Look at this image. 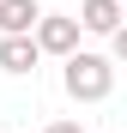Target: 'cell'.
Returning a JSON list of instances; mask_svg holds the SVG:
<instances>
[{
	"instance_id": "6da1fadb",
	"label": "cell",
	"mask_w": 127,
	"mask_h": 133,
	"mask_svg": "<svg viewBox=\"0 0 127 133\" xmlns=\"http://www.w3.org/2000/svg\"><path fill=\"white\" fill-rule=\"evenodd\" d=\"M61 85H67V97H73V103H103V97L115 91V61H109V55L79 49L67 66H61Z\"/></svg>"
},
{
	"instance_id": "7a4b0ae2",
	"label": "cell",
	"mask_w": 127,
	"mask_h": 133,
	"mask_svg": "<svg viewBox=\"0 0 127 133\" xmlns=\"http://www.w3.org/2000/svg\"><path fill=\"white\" fill-rule=\"evenodd\" d=\"M79 12H42V24H36V42H42V55H61V61H73L79 55Z\"/></svg>"
},
{
	"instance_id": "3957f363",
	"label": "cell",
	"mask_w": 127,
	"mask_h": 133,
	"mask_svg": "<svg viewBox=\"0 0 127 133\" xmlns=\"http://www.w3.org/2000/svg\"><path fill=\"white\" fill-rule=\"evenodd\" d=\"M36 61H42V42L36 36H0V73L24 79V73H36Z\"/></svg>"
},
{
	"instance_id": "277c9868",
	"label": "cell",
	"mask_w": 127,
	"mask_h": 133,
	"mask_svg": "<svg viewBox=\"0 0 127 133\" xmlns=\"http://www.w3.org/2000/svg\"><path fill=\"white\" fill-rule=\"evenodd\" d=\"M79 24L91 36H115L127 18H121V0H79Z\"/></svg>"
},
{
	"instance_id": "5b68a950",
	"label": "cell",
	"mask_w": 127,
	"mask_h": 133,
	"mask_svg": "<svg viewBox=\"0 0 127 133\" xmlns=\"http://www.w3.org/2000/svg\"><path fill=\"white\" fill-rule=\"evenodd\" d=\"M42 6L36 0H0V36H36Z\"/></svg>"
},
{
	"instance_id": "8992f818",
	"label": "cell",
	"mask_w": 127,
	"mask_h": 133,
	"mask_svg": "<svg viewBox=\"0 0 127 133\" xmlns=\"http://www.w3.org/2000/svg\"><path fill=\"white\" fill-rule=\"evenodd\" d=\"M109 49H115V61H127V24H121V30L109 36Z\"/></svg>"
},
{
	"instance_id": "52a82bcc",
	"label": "cell",
	"mask_w": 127,
	"mask_h": 133,
	"mask_svg": "<svg viewBox=\"0 0 127 133\" xmlns=\"http://www.w3.org/2000/svg\"><path fill=\"white\" fill-rule=\"evenodd\" d=\"M49 133H79V121H55V127H49Z\"/></svg>"
}]
</instances>
